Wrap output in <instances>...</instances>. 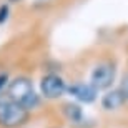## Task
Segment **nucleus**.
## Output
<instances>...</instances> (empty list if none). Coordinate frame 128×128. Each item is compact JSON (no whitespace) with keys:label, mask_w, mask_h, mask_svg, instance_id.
Here are the masks:
<instances>
[{"label":"nucleus","mask_w":128,"mask_h":128,"mask_svg":"<svg viewBox=\"0 0 128 128\" xmlns=\"http://www.w3.org/2000/svg\"><path fill=\"white\" fill-rule=\"evenodd\" d=\"M40 90H42L45 98L53 100V98L62 96L63 92L66 90V86H65V82L60 76L52 73V75H47V76L42 78V82H40Z\"/></svg>","instance_id":"4"},{"label":"nucleus","mask_w":128,"mask_h":128,"mask_svg":"<svg viewBox=\"0 0 128 128\" xmlns=\"http://www.w3.org/2000/svg\"><path fill=\"white\" fill-rule=\"evenodd\" d=\"M10 100L22 105L25 110L35 108L38 105V95L33 90V85L28 78H15L8 88Z\"/></svg>","instance_id":"1"},{"label":"nucleus","mask_w":128,"mask_h":128,"mask_svg":"<svg viewBox=\"0 0 128 128\" xmlns=\"http://www.w3.org/2000/svg\"><path fill=\"white\" fill-rule=\"evenodd\" d=\"M92 83L90 85L95 88V90H105V88H110L112 83L115 80V68L112 63H98V65L93 68L90 76Z\"/></svg>","instance_id":"3"},{"label":"nucleus","mask_w":128,"mask_h":128,"mask_svg":"<svg viewBox=\"0 0 128 128\" xmlns=\"http://www.w3.org/2000/svg\"><path fill=\"white\" fill-rule=\"evenodd\" d=\"M7 14H8V7H7V5L0 7V24H2V22L7 18Z\"/></svg>","instance_id":"8"},{"label":"nucleus","mask_w":128,"mask_h":128,"mask_svg":"<svg viewBox=\"0 0 128 128\" xmlns=\"http://www.w3.org/2000/svg\"><path fill=\"white\" fill-rule=\"evenodd\" d=\"M28 118V110H25L14 100L0 102V125L5 128H15L24 125Z\"/></svg>","instance_id":"2"},{"label":"nucleus","mask_w":128,"mask_h":128,"mask_svg":"<svg viewBox=\"0 0 128 128\" xmlns=\"http://www.w3.org/2000/svg\"><path fill=\"white\" fill-rule=\"evenodd\" d=\"M68 92L78 102H83V103H92L96 98V90L88 83H75V85L68 86Z\"/></svg>","instance_id":"5"},{"label":"nucleus","mask_w":128,"mask_h":128,"mask_svg":"<svg viewBox=\"0 0 128 128\" xmlns=\"http://www.w3.org/2000/svg\"><path fill=\"white\" fill-rule=\"evenodd\" d=\"M125 100H126V93H125V92L113 90V92H108V93L103 96L102 105H103V108H106V110H116L125 103Z\"/></svg>","instance_id":"6"},{"label":"nucleus","mask_w":128,"mask_h":128,"mask_svg":"<svg viewBox=\"0 0 128 128\" xmlns=\"http://www.w3.org/2000/svg\"><path fill=\"white\" fill-rule=\"evenodd\" d=\"M126 98H128V90H126Z\"/></svg>","instance_id":"10"},{"label":"nucleus","mask_w":128,"mask_h":128,"mask_svg":"<svg viewBox=\"0 0 128 128\" xmlns=\"http://www.w3.org/2000/svg\"><path fill=\"white\" fill-rule=\"evenodd\" d=\"M5 82H7V75H0V90H2V86L5 85Z\"/></svg>","instance_id":"9"},{"label":"nucleus","mask_w":128,"mask_h":128,"mask_svg":"<svg viewBox=\"0 0 128 128\" xmlns=\"http://www.w3.org/2000/svg\"><path fill=\"white\" fill-rule=\"evenodd\" d=\"M65 115L72 122H80L82 120V108L76 105H65Z\"/></svg>","instance_id":"7"}]
</instances>
